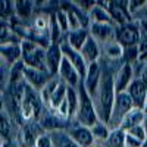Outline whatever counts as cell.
I'll use <instances>...</instances> for the list:
<instances>
[{
    "instance_id": "ee69618b",
    "label": "cell",
    "mask_w": 147,
    "mask_h": 147,
    "mask_svg": "<svg viewBox=\"0 0 147 147\" xmlns=\"http://www.w3.org/2000/svg\"><path fill=\"white\" fill-rule=\"evenodd\" d=\"M5 146H6V144H5V143H3L2 140H0V147H5Z\"/></svg>"
},
{
    "instance_id": "d590c367",
    "label": "cell",
    "mask_w": 147,
    "mask_h": 147,
    "mask_svg": "<svg viewBox=\"0 0 147 147\" xmlns=\"http://www.w3.org/2000/svg\"><path fill=\"white\" fill-rule=\"evenodd\" d=\"M138 30H140V35L141 38H146L147 40V19H141L138 21Z\"/></svg>"
},
{
    "instance_id": "cb8c5ba5",
    "label": "cell",
    "mask_w": 147,
    "mask_h": 147,
    "mask_svg": "<svg viewBox=\"0 0 147 147\" xmlns=\"http://www.w3.org/2000/svg\"><path fill=\"white\" fill-rule=\"evenodd\" d=\"M60 78H57V77H53L50 81H49L44 87L38 91L40 93V99H41V102H43V106H49V102H50V97H52V94L55 93V90L57 88V85L60 84Z\"/></svg>"
},
{
    "instance_id": "5bb4252c",
    "label": "cell",
    "mask_w": 147,
    "mask_h": 147,
    "mask_svg": "<svg viewBox=\"0 0 147 147\" xmlns=\"http://www.w3.org/2000/svg\"><path fill=\"white\" fill-rule=\"evenodd\" d=\"M127 93L129 94V97L134 102V107L143 109L144 102H146V94H147V82L143 78H134Z\"/></svg>"
},
{
    "instance_id": "f6af8a7d",
    "label": "cell",
    "mask_w": 147,
    "mask_h": 147,
    "mask_svg": "<svg viewBox=\"0 0 147 147\" xmlns=\"http://www.w3.org/2000/svg\"><path fill=\"white\" fill-rule=\"evenodd\" d=\"M144 147H147V143H146V144H144Z\"/></svg>"
},
{
    "instance_id": "d4e9b609",
    "label": "cell",
    "mask_w": 147,
    "mask_h": 147,
    "mask_svg": "<svg viewBox=\"0 0 147 147\" xmlns=\"http://www.w3.org/2000/svg\"><path fill=\"white\" fill-rule=\"evenodd\" d=\"M32 2H28V0H18V2H13V9H15V15L18 18H30L32 15Z\"/></svg>"
},
{
    "instance_id": "836d02e7",
    "label": "cell",
    "mask_w": 147,
    "mask_h": 147,
    "mask_svg": "<svg viewBox=\"0 0 147 147\" xmlns=\"http://www.w3.org/2000/svg\"><path fill=\"white\" fill-rule=\"evenodd\" d=\"M35 147H55V146H53L52 137L49 134H41L35 143Z\"/></svg>"
},
{
    "instance_id": "5b68a950",
    "label": "cell",
    "mask_w": 147,
    "mask_h": 147,
    "mask_svg": "<svg viewBox=\"0 0 147 147\" xmlns=\"http://www.w3.org/2000/svg\"><path fill=\"white\" fill-rule=\"evenodd\" d=\"M132 107H134V102L129 97V94L127 91L118 93L116 99H115V106H113V110H112V116H110L107 127L110 129H118L122 124V121H124V118L127 116V113Z\"/></svg>"
},
{
    "instance_id": "484cf974",
    "label": "cell",
    "mask_w": 147,
    "mask_h": 147,
    "mask_svg": "<svg viewBox=\"0 0 147 147\" xmlns=\"http://www.w3.org/2000/svg\"><path fill=\"white\" fill-rule=\"evenodd\" d=\"M107 143L110 147H125V131H122L121 128L112 129L107 138Z\"/></svg>"
},
{
    "instance_id": "8fae6325",
    "label": "cell",
    "mask_w": 147,
    "mask_h": 147,
    "mask_svg": "<svg viewBox=\"0 0 147 147\" xmlns=\"http://www.w3.org/2000/svg\"><path fill=\"white\" fill-rule=\"evenodd\" d=\"M62 59H63V53H62V49H60V44L52 43L46 50V66H47V71L52 77L57 75L60 63H62Z\"/></svg>"
},
{
    "instance_id": "603a6c76",
    "label": "cell",
    "mask_w": 147,
    "mask_h": 147,
    "mask_svg": "<svg viewBox=\"0 0 147 147\" xmlns=\"http://www.w3.org/2000/svg\"><path fill=\"white\" fill-rule=\"evenodd\" d=\"M90 22H100V24H112L113 25V19L110 16L109 10L103 6H100L99 3H96V6L91 9V12L88 13Z\"/></svg>"
},
{
    "instance_id": "7dc6e473",
    "label": "cell",
    "mask_w": 147,
    "mask_h": 147,
    "mask_svg": "<svg viewBox=\"0 0 147 147\" xmlns=\"http://www.w3.org/2000/svg\"><path fill=\"white\" fill-rule=\"evenodd\" d=\"M5 147H9V146H7V144H6V146H5Z\"/></svg>"
},
{
    "instance_id": "d6a6232c",
    "label": "cell",
    "mask_w": 147,
    "mask_h": 147,
    "mask_svg": "<svg viewBox=\"0 0 147 147\" xmlns=\"http://www.w3.org/2000/svg\"><path fill=\"white\" fill-rule=\"evenodd\" d=\"M137 47H138V62H144L146 63V60H147V40L146 38H140Z\"/></svg>"
},
{
    "instance_id": "4dcf8cb0",
    "label": "cell",
    "mask_w": 147,
    "mask_h": 147,
    "mask_svg": "<svg viewBox=\"0 0 147 147\" xmlns=\"http://www.w3.org/2000/svg\"><path fill=\"white\" fill-rule=\"evenodd\" d=\"M127 134H128V136H131V137H134V138H137L138 141H141V143H144V144L147 143V132H146L144 124L137 125V127H134V128L128 129Z\"/></svg>"
},
{
    "instance_id": "ac0fdd59",
    "label": "cell",
    "mask_w": 147,
    "mask_h": 147,
    "mask_svg": "<svg viewBox=\"0 0 147 147\" xmlns=\"http://www.w3.org/2000/svg\"><path fill=\"white\" fill-rule=\"evenodd\" d=\"M146 112L143 109H140V107H132L129 112L127 113V116L124 118V121H122V124H121V129L122 131H128V129H131V128H134V127H137V125H141V124H144V119H146Z\"/></svg>"
},
{
    "instance_id": "2e32d148",
    "label": "cell",
    "mask_w": 147,
    "mask_h": 147,
    "mask_svg": "<svg viewBox=\"0 0 147 147\" xmlns=\"http://www.w3.org/2000/svg\"><path fill=\"white\" fill-rule=\"evenodd\" d=\"M38 122H28L22 127V131H21V146L22 147H35V143L38 140V137L41 136V132L38 129Z\"/></svg>"
},
{
    "instance_id": "9a60e30c",
    "label": "cell",
    "mask_w": 147,
    "mask_h": 147,
    "mask_svg": "<svg viewBox=\"0 0 147 147\" xmlns=\"http://www.w3.org/2000/svg\"><path fill=\"white\" fill-rule=\"evenodd\" d=\"M134 66L131 63H125L121 66V69L118 71V75L115 78V90H116V94L118 93H124L128 90V87L131 85V82L134 81Z\"/></svg>"
},
{
    "instance_id": "c3c4849f",
    "label": "cell",
    "mask_w": 147,
    "mask_h": 147,
    "mask_svg": "<svg viewBox=\"0 0 147 147\" xmlns=\"http://www.w3.org/2000/svg\"><path fill=\"white\" fill-rule=\"evenodd\" d=\"M146 63H147V60H146Z\"/></svg>"
},
{
    "instance_id": "83f0119b",
    "label": "cell",
    "mask_w": 147,
    "mask_h": 147,
    "mask_svg": "<svg viewBox=\"0 0 147 147\" xmlns=\"http://www.w3.org/2000/svg\"><path fill=\"white\" fill-rule=\"evenodd\" d=\"M110 129L106 124H103V122H97V124L91 128V132H93V136H94V140H105L107 141L109 136H110Z\"/></svg>"
},
{
    "instance_id": "8992f818",
    "label": "cell",
    "mask_w": 147,
    "mask_h": 147,
    "mask_svg": "<svg viewBox=\"0 0 147 147\" xmlns=\"http://www.w3.org/2000/svg\"><path fill=\"white\" fill-rule=\"evenodd\" d=\"M141 38L140 30L137 25L134 24H125V25H119L116 27L115 31V40L122 46V47H131V46H137Z\"/></svg>"
},
{
    "instance_id": "60d3db41",
    "label": "cell",
    "mask_w": 147,
    "mask_h": 147,
    "mask_svg": "<svg viewBox=\"0 0 147 147\" xmlns=\"http://www.w3.org/2000/svg\"><path fill=\"white\" fill-rule=\"evenodd\" d=\"M5 63V59H3V56L2 55H0V68H2V65Z\"/></svg>"
},
{
    "instance_id": "e0dca14e",
    "label": "cell",
    "mask_w": 147,
    "mask_h": 147,
    "mask_svg": "<svg viewBox=\"0 0 147 147\" xmlns=\"http://www.w3.org/2000/svg\"><path fill=\"white\" fill-rule=\"evenodd\" d=\"M0 55L3 56L5 62L15 65L22 60V50H21V43H7L0 46Z\"/></svg>"
},
{
    "instance_id": "6da1fadb",
    "label": "cell",
    "mask_w": 147,
    "mask_h": 147,
    "mask_svg": "<svg viewBox=\"0 0 147 147\" xmlns=\"http://www.w3.org/2000/svg\"><path fill=\"white\" fill-rule=\"evenodd\" d=\"M115 99H116V90H115V78L112 77L110 72H103L102 74V80L97 94L94 97L96 110H97V116L99 121L103 124H109L110 116H112V110L115 106Z\"/></svg>"
},
{
    "instance_id": "ffe728a7",
    "label": "cell",
    "mask_w": 147,
    "mask_h": 147,
    "mask_svg": "<svg viewBox=\"0 0 147 147\" xmlns=\"http://www.w3.org/2000/svg\"><path fill=\"white\" fill-rule=\"evenodd\" d=\"M80 53L82 55V57H84L85 62H87V65L94 63V62H99V57H100V46H99V41H96L93 37L90 35L88 40L85 41V44L81 49Z\"/></svg>"
},
{
    "instance_id": "bcb514c9",
    "label": "cell",
    "mask_w": 147,
    "mask_h": 147,
    "mask_svg": "<svg viewBox=\"0 0 147 147\" xmlns=\"http://www.w3.org/2000/svg\"><path fill=\"white\" fill-rule=\"evenodd\" d=\"M91 147H97V146H91Z\"/></svg>"
},
{
    "instance_id": "ab89813d",
    "label": "cell",
    "mask_w": 147,
    "mask_h": 147,
    "mask_svg": "<svg viewBox=\"0 0 147 147\" xmlns=\"http://www.w3.org/2000/svg\"><path fill=\"white\" fill-rule=\"evenodd\" d=\"M143 110L147 113V94H146V102H144V107H143Z\"/></svg>"
},
{
    "instance_id": "8d00e7d4",
    "label": "cell",
    "mask_w": 147,
    "mask_h": 147,
    "mask_svg": "<svg viewBox=\"0 0 147 147\" xmlns=\"http://www.w3.org/2000/svg\"><path fill=\"white\" fill-rule=\"evenodd\" d=\"M7 77H6V72L3 68H0V91H3L7 87Z\"/></svg>"
},
{
    "instance_id": "f1b7e54d",
    "label": "cell",
    "mask_w": 147,
    "mask_h": 147,
    "mask_svg": "<svg viewBox=\"0 0 147 147\" xmlns=\"http://www.w3.org/2000/svg\"><path fill=\"white\" fill-rule=\"evenodd\" d=\"M10 129H12L10 118L3 110V112L0 113V137H2V138H7L10 136Z\"/></svg>"
},
{
    "instance_id": "7a4b0ae2",
    "label": "cell",
    "mask_w": 147,
    "mask_h": 147,
    "mask_svg": "<svg viewBox=\"0 0 147 147\" xmlns=\"http://www.w3.org/2000/svg\"><path fill=\"white\" fill-rule=\"evenodd\" d=\"M78 96H80V105H78V110H77V121L78 124L87 128H93L99 121L97 116V110H96V105L93 97L87 93V90L84 88L82 81L78 87Z\"/></svg>"
},
{
    "instance_id": "f35d334b",
    "label": "cell",
    "mask_w": 147,
    "mask_h": 147,
    "mask_svg": "<svg viewBox=\"0 0 147 147\" xmlns=\"http://www.w3.org/2000/svg\"><path fill=\"white\" fill-rule=\"evenodd\" d=\"M3 112V97H2V94H0V113Z\"/></svg>"
},
{
    "instance_id": "30bf717a",
    "label": "cell",
    "mask_w": 147,
    "mask_h": 147,
    "mask_svg": "<svg viewBox=\"0 0 147 147\" xmlns=\"http://www.w3.org/2000/svg\"><path fill=\"white\" fill-rule=\"evenodd\" d=\"M115 31L116 27L112 24H100V22H91L88 27V32L96 41H113L115 40Z\"/></svg>"
},
{
    "instance_id": "7402d4cb",
    "label": "cell",
    "mask_w": 147,
    "mask_h": 147,
    "mask_svg": "<svg viewBox=\"0 0 147 147\" xmlns=\"http://www.w3.org/2000/svg\"><path fill=\"white\" fill-rule=\"evenodd\" d=\"M66 94H68V85L63 81H60V84L57 85V88L55 90V93L50 97L47 110H50V112H56V110L60 107V105L66 100Z\"/></svg>"
},
{
    "instance_id": "1f68e13d",
    "label": "cell",
    "mask_w": 147,
    "mask_h": 147,
    "mask_svg": "<svg viewBox=\"0 0 147 147\" xmlns=\"http://www.w3.org/2000/svg\"><path fill=\"white\" fill-rule=\"evenodd\" d=\"M15 12L13 2H6V0H0V18H9Z\"/></svg>"
},
{
    "instance_id": "44dd1931",
    "label": "cell",
    "mask_w": 147,
    "mask_h": 147,
    "mask_svg": "<svg viewBox=\"0 0 147 147\" xmlns=\"http://www.w3.org/2000/svg\"><path fill=\"white\" fill-rule=\"evenodd\" d=\"M88 37H90V32L88 30H75V31H69L66 34V38H65V43L72 47L74 50H77V52H81V49L84 47L85 41L88 40Z\"/></svg>"
},
{
    "instance_id": "9c48e42d",
    "label": "cell",
    "mask_w": 147,
    "mask_h": 147,
    "mask_svg": "<svg viewBox=\"0 0 147 147\" xmlns=\"http://www.w3.org/2000/svg\"><path fill=\"white\" fill-rule=\"evenodd\" d=\"M59 78L62 80L66 85H69V87H80V84L82 81L81 75L78 74V71L75 69V66H74L69 60L63 56L62 59V63H60V68H59V72H57Z\"/></svg>"
},
{
    "instance_id": "7c38bea8",
    "label": "cell",
    "mask_w": 147,
    "mask_h": 147,
    "mask_svg": "<svg viewBox=\"0 0 147 147\" xmlns=\"http://www.w3.org/2000/svg\"><path fill=\"white\" fill-rule=\"evenodd\" d=\"M59 44H60V49H62L63 56L69 60V62H71L74 66H75V69L78 71V74L81 75V78H82V81H84L85 74H87V68H88V65H87V62L84 60L82 55H81L80 52H77V50H74L72 47H69L65 41H60Z\"/></svg>"
},
{
    "instance_id": "d6986e66",
    "label": "cell",
    "mask_w": 147,
    "mask_h": 147,
    "mask_svg": "<svg viewBox=\"0 0 147 147\" xmlns=\"http://www.w3.org/2000/svg\"><path fill=\"white\" fill-rule=\"evenodd\" d=\"M38 124L43 129L46 131H57V129H62L66 127V121L60 119L57 115H55L50 110H46V112L41 115Z\"/></svg>"
},
{
    "instance_id": "f546056e",
    "label": "cell",
    "mask_w": 147,
    "mask_h": 147,
    "mask_svg": "<svg viewBox=\"0 0 147 147\" xmlns=\"http://www.w3.org/2000/svg\"><path fill=\"white\" fill-rule=\"evenodd\" d=\"M55 19L57 22V25L62 32H69V21H68V12L66 9H59L55 13Z\"/></svg>"
},
{
    "instance_id": "52a82bcc",
    "label": "cell",
    "mask_w": 147,
    "mask_h": 147,
    "mask_svg": "<svg viewBox=\"0 0 147 147\" xmlns=\"http://www.w3.org/2000/svg\"><path fill=\"white\" fill-rule=\"evenodd\" d=\"M102 68L99 65V62H94L90 63L87 68V74H85V78L82 81L84 88L87 90V93L93 97H96L97 90H99V85H100V80H102Z\"/></svg>"
},
{
    "instance_id": "ba28073f",
    "label": "cell",
    "mask_w": 147,
    "mask_h": 147,
    "mask_svg": "<svg viewBox=\"0 0 147 147\" xmlns=\"http://www.w3.org/2000/svg\"><path fill=\"white\" fill-rule=\"evenodd\" d=\"M52 78L53 77L46 71H38L34 68H28V66L24 68V80H25V82L31 88H34L37 91H40Z\"/></svg>"
},
{
    "instance_id": "277c9868",
    "label": "cell",
    "mask_w": 147,
    "mask_h": 147,
    "mask_svg": "<svg viewBox=\"0 0 147 147\" xmlns=\"http://www.w3.org/2000/svg\"><path fill=\"white\" fill-rule=\"evenodd\" d=\"M41 109H43V102L40 99V93L31 88L27 84L25 88V94H24V100H22V106H21V113L19 118L24 122H32L34 119L38 122L41 118Z\"/></svg>"
},
{
    "instance_id": "b9f144b4",
    "label": "cell",
    "mask_w": 147,
    "mask_h": 147,
    "mask_svg": "<svg viewBox=\"0 0 147 147\" xmlns=\"http://www.w3.org/2000/svg\"><path fill=\"white\" fill-rule=\"evenodd\" d=\"M144 128H146V132H147V115H146V119H144Z\"/></svg>"
},
{
    "instance_id": "74e56055",
    "label": "cell",
    "mask_w": 147,
    "mask_h": 147,
    "mask_svg": "<svg viewBox=\"0 0 147 147\" xmlns=\"http://www.w3.org/2000/svg\"><path fill=\"white\" fill-rule=\"evenodd\" d=\"M138 78H143V80L147 82V63L144 65V68H143V71H141V74H140Z\"/></svg>"
},
{
    "instance_id": "e575fe53",
    "label": "cell",
    "mask_w": 147,
    "mask_h": 147,
    "mask_svg": "<svg viewBox=\"0 0 147 147\" xmlns=\"http://www.w3.org/2000/svg\"><path fill=\"white\" fill-rule=\"evenodd\" d=\"M144 5H147V2H144V0H129V2H128L129 13H134V12L140 10L141 7H144Z\"/></svg>"
},
{
    "instance_id": "7bdbcfd3",
    "label": "cell",
    "mask_w": 147,
    "mask_h": 147,
    "mask_svg": "<svg viewBox=\"0 0 147 147\" xmlns=\"http://www.w3.org/2000/svg\"><path fill=\"white\" fill-rule=\"evenodd\" d=\"M65 147H78V146H75V144H74V143H72V141H71V143H69V144H68V146H65Z\"/></svg>"
},
{
    "instance_id": "4316f807",
    "label": "cell",
    "mask_w": 147,
    "mask_h": 147,
    "mask_svg": "<svg viewBox=\"0 0 147 147\" xmlns=\"http://www.w3.org/2000/svg\"><path fill=\"white\" fill-rule=\"evenodd\" d=\"M106 56L109 59H121V57H124V47H122L116 40L110 41L106 46Z\"/></svg>"
},
{
    "instance_id": "3957f363",
    "label": "cell",
    "mask_w": 147,
    "mask_h": 147,
    "mask_svg": "<svg viewBox=\"0 0 147 147\" xmlns=\"http://www.w3.org/2000/svg\"><path fill=\"white\" fill-rule=\"evenodd\" d=\"M21 50H22V62L25 66L49 72L46 66V50L47 49H43L41 46H38L31 40L22 38Z\"/></svg>"
},
{
    "instance_id": "4fadbf2b",
    "label": "cell",
    "mask_w": 147,
    "mask_h": 147,
    "mask_svg": "<svg viewBox=\"0 0 147 147\" xmlns=\"http://www.w3.org/2000/svg\"><path fill=\"white\" fill-rule=\"evenodd\" d=\"M69 140L78 147H91L93 143H94V136L91 132V128L77 125V127L71 128Z\"/></svg>"
}]
</instances>
